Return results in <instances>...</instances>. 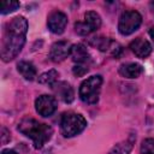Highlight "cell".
<instances>
[{
  "instance_id": "obj_1",
  "label": "cell",
  "mask_w": 154,
  "mask_h": 154,
  "mask_svg": "<svg viewBox=\"0 0 154 154\" xmlns=\"http://www.w3.org/2000/svg\"><path fill=\"white\" fill-rule=\"evenodd\" d=\"M28 22L24 17H14L6 24L1 40V58L4 61L13 60L22 51L25 43Z\"/></svg>"
},
{
  "instance_id": "obj_2",
  "label": "cell",
  "mask_w": 154,
  "mask_h": 154,
  "mask_svg": "<svg viewBox=\"0 0 154 154\" xmlns=\"http://www.w3.org/2000/svg\"><path fill=\"white\" fill-rule=\"evenodd\" d=\"M18 130L25 135L26 137L31 138L34 142V147L40 149L48 142L53 135V129L45 123H40L34 118H23L18 124Z\"/></svg>"
},
{
  "instance_id": "obj_3",
  "label": "cell",
  "mask_w": 154,
  "mask_h": 154,
  "mask_svg": "<svg viewBox=\"0 0 154 154\" xmlns=\"http://www.w3.org/2000/svg\"><path fill=\"white\" fill-rule=\"evenodd\" d=\"M102 85V77L100 75L91 76L82 82L79 87V97L83 102L93 105L96 103L100 96V90Z\"/></svg>"
},
{
  "instance_id": "obj_4",
  "label": "cell",
  "mask_w": 154,
  "mask_h": 154,
  "mask_svg": "<svg viewBox=\"0 0 154 154\" xmlns=\"http://www.w3.org/2000/svg\"><path fill=\"white\" fill-rule=\"evenodd\" d=\"M87 126V120L82 114L66 113L60 122V131L64 137H73L81 134Z\"/></svg>"
},
{
  "instance_id": "obj_5",
  "label": "cell",
  "mask_w": 154,
  "mask_h": 154,
  "mask_svg": "<svg viewBox=\"0 0 154 154\" xmlns=\"http://www.w3.org/2000/svg\"><path fill=\"white\" fill-rule=\"evenodd\" d=\"M141 23H142V16L135 10H129L120 16L118 22V30L122 35L126 36L135 32L140 28Z\"/></svg>"
},
{
  "instance_id": "obj_6",
  "label": "cell",
  "mask_w": 154,
  "mask_h": 154,
  "mask_svg": "<svg viewBox=\"0 0 154 154\" xmlns=\"http://www.w3.org/2000/svg\"><path fill=\"white\" fill-rule=\"evenodd\" d=\"M101 26V17L95 11H88L84 14V20L75 24V31L79 35H88L96 31Z\"/></svg>"
},
{
  "instance_id": "obj_7",
  "label": "cell",
  "mask_w": 154,
  "mask_h": 154,
  "mask_svg": "<svg viewBox=\"0 0 154 154\" xmlns=\"http://www.w3.org/2000/svg\"><path fill=\"white\" fill-rule=\"evenodd\" d=\"M57 100L54 96L51 95H41L35 101L36 112L42 117L52 116L57 109Z\"/></svg>"
},
{
  "instance_id": "obj_8",
  "label": "cell",
  "mask_w": 154,
  "mask_h": 154,
  "mask_svg": "<svg viewBox=\"0 0 154 154\" xmlns=\"http://www.w3.org/2000/svg\"><path fill=\"white\" fill-rule=\"evenodd\" d=\"M67 25V17L61 11H54L48 16L47 26L53 34H63Z\"/></svg>"
},
{
  "instance_id": "obj_9",
  "label": "cell",
  "mask_w": 154,
  "mask_h": 154,
  "mask_svg": "<svg viewBox=\"0 0 154 154\" xmlns=\"http://www.w3.org/2000/svg\"><path fill=\"white\" fill-rule=\"evenodd\" d=\"M71 52V45L67 41H58L52 45L51 51H49V58L54 63H60L67 55H70Z\"/></svg>"
},
{
  "instance_id": "obj_10",
  "label": "cell",
  "mask_w": 154,
  "mask_h": 154,
  "mask_svg": "<svg viewBox=\"0 0 154 154\" xmlns=\"http://www.w3.org/2000/svg\"><path fill=\"white\" fill-rule=\"evenodd\" d=\"M52 89L54 91V94L64 102L66 103H70L73 101L75 99V93H73V89L72 87L67 83V82H64V81H59V82H55L53 85H52Z\"/></svg>"
},
{
  "instance_id": "obj_11",
  "label": "cell",
  "mask_w": 154,
  "mask_h": 154,
  "mask_svg": "<svg viewBox=\"0 0 154 154\" xmlns=\"http://www.w3.org/2000/svg\"><path fill=\"white\" fill-rule=\"evenodd\" d=\"M129 47H130L131 52H132L137 58H142V59L147 58V57L150 54V52H152V46H150V43H149L147 40L142 38V37H137V38H135L134 41H131Z\"/></svg>"
},
{
  "instance_id": "obj_12",
  "label": "cell",
  "mask_w": 154,
  "mask_h": 154,
  "mask_svg": "<svg viewBox=\"0 0 154 154\" xmlns=\"http://www.w3.org/2000/svg\"><path fill=\"white\" fill-rule=\"evenodd\" d=\"M70 55L76 64H88L89 65V63H90V55H89L85 46H83L82 43L72 45Z\"/></svg>"
},
{
  "instance_id": "obj_13",
  "label": "cell",
  "mask_w": 154,
  "mask_h": 154,
  "mask_svg": "<svg viewBox=\"0 0 154 154\" xmlns=\"http://www.w3.org/2000/svg\"><path fill=\"white\" fill-rule=\"evenodd\" d=\"M143 72V67L137 63H126L120 65L119 73L125 78H137Z\"/></svg>"
},
{
  "instance_id": "obj_14",
  "label": "cell",
  "mask_w": 154,
  "mask_h": 154,
  "mask_svg": "<svg viewBox=\"0 0 154 154\" xmlns=\"http://www.w3.org/2000/svg\"><path fill=\"white\" fill-rule=\"evenodd\" d=\"M134 142H135V136L131 135L128 140L122 141L116 146H113L112 149L108 152V154H129L134 147Z\"/></svg>"
},
{
  "instance_id": "obj_15",
  "label": "cell",
  "mask_w": 154,
  "mask_h": 154,
  "mask_svg": "<svg viewBox=\"0 0 154 154\" xmlns=\"http://www.w3.org/2000/svg\"><path fill=\"white\" fill-rule=\"evenodd\" d=\"M17 70L26 81H32L36 77V69L30 61H19L17 65Z\"/></svg>"
},
{
  "instance_id": "obj_16",
  "label": "cell",
  "mask_w": 154,
  "mask_h": 154,
  "mask_svg": "<svg viewBox=\"0 0 154 154\" xmlns=\"http://www.w3.org/2000/svg\"><path fill=\"white\" fill-rule=\"evenodd\" d=\"M19 2L14 1V0H2L0 2V12L1 14H7L11 13L13 11H16L19 7Z\"/></svg>"
},
{
  "instance_id": "obj_17",
  "label": "cell",
  "mask_w": 154,
  "mask_h": 154,
  "mask_svg": "<svg viewBox=\"0 0 154 154\" xmlns=\"http://www.w3.org/2000/svg\"><path fill=\"white\" fill-rule=\"evenodd\" d=\"M58 72L55 70H49L48 72H45L42 73L40 77H38V82L41 84H49V85H53L55 82H57V78H58Z\"/></svg>"
},
{
  "instance_id": "obj_18",
  "label": "cell",
  "mask_w": 154,
  "mask_h": 154,
  "mask_svg": "<svg viewBox=\"0 0 154 154\" xmlns=\"http://www.w3.org/2000/svg\"><path fill=\"white\" fill-rule=\"evenodd\" d=\"M141 154H154V138H146L142 142Z\"/></svg>"
},
{
  "instance_id": "obj_19",
  "label": "cell",
  "mask_w": 154,
  "mask_h": 154,
  "mask_svg": "<svg viewBox=\"0 0 154 154\" xmlns=\"http://www.w3.org/2000/svg\"><path fill=\"white\" fill-rule=\"evenodd\" d=\"M88 71H89V65H88V64H77V65L73 66V69H72L73 75H75V76H78V77L85 75Z\"/></svg>"
},
{
  "instance_id": "obj_20",
  "label": "cell",
  "mask_w": 154,
  "mask_h": 154,
  "mask_svg": "<svg viewBox=\"0 0 154 154\" xmlns=\"http://www.w3.org/2000/svg\"><path fill=\"white\" fill-rule=\"evenodd\" d=\"M1 154H17V153L14 150H12V149H4L1 152Z\"/></svg>"
},
{
  "instance_id": "obj_21",
  "label": "cell",
  "mask_w": 154,
  "mask_h": 154,
  "mask_svg": "<svg viewBox=\"0 0 154 154\" xmlns=\"http://www.w3.org/2000/svg\"><path fill=\"white\" fill-rule=\"evenodd\" d=\"M149 35H150V37H152L153 41H154V26H152V28L149 29Z\"/></svg>"
},
{
  "instance_id": "obj_22",
  "label": "cell",
  "mask_w": 154,
  "mask_h": 154,
  "mask_svg": "<svg viewBox=\"0 0 154 154\" xmlns=\"http://www.w3.org/2000/svg\"><path fill=\"white\" fill-rule=\"evenodd\" d=\"M150 7H152V11H153V13H154V1L150 2Z\"/></svg>"
}]
</instances>
